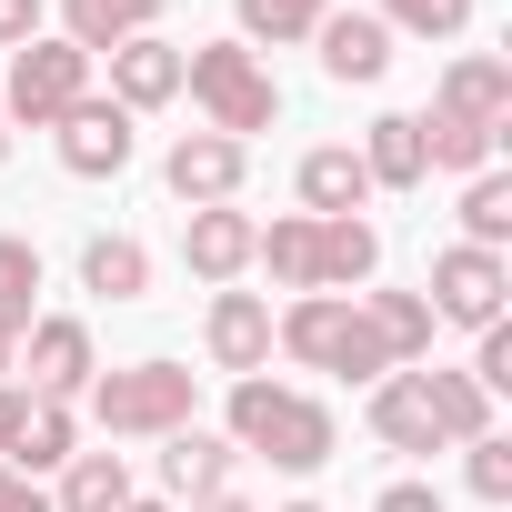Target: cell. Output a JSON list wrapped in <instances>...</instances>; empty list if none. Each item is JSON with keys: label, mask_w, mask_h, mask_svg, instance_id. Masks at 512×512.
Wrapping results in <instances>:
<instances>
[{"label": "cell", "mask_w": 512, "mask_h": 512, "mask_svg": "<svg viewBox=\"0 0 512 512\" xmlns=\"http://www.w3.org/2000/svg\"><path fill=\"white\" fill-rule=\"evenodd\" d=\"M322 11H332V0H241V31L282 51V41H312V31H322Z\"/></svg>", "instance_id": "obj_28"}, {"label": "cell", "mask_w": 512, "mask_h": 512, "mask_svg": "<svg viewBox=\"0 0 512 512\" xmlns=\"http://www.w3.org/2000/svg\"><path fill=\"white\" fill-rule=\"evenodd\" d=\"M11 372H31V402H71V392H91V332L71 322V312H51V322H31L21 332V362Z\"/></svg>", "instance_id": "obj_7"}, {"label": "cell", "mask_w": 512, "mask_h": 512, "mask_svg": "<svg viewBox=\"0 0 512 512\" xmlns=\"http://www.w3.org/2000/svg\"><path fill=\"white\" fill-rule=\"evenodd\" d=\"M211 362L231 382H262V362H272V302L262 292H211Z\"/></svg>", "instance_id": "obj_10"}, {"label": "cell", "mask_w": 512, "mask_h": 512, "mask_svg": "<svg viewBox=\"0 0 512 512\" xmlns=\"http://www.w3.org/2000/svg\"><path fill=\"white\" fill-rule=\"evenodd\" d=\"M372 512H442V492H432V482H392Z\"/></svg>", "instance_id": "obj_35"}, {"label": "cell", "mask_w": 512, "mask_h": 512, "mask_svg": "<svg viewBox=\"0 0 512 512\" xmlns=\"http://www.w3.org/2000/svg\"><path fill=\"white\" fill-rule=\"evenodd\" d=\"M241 171H251V151L221 141V131H181V141H171V191H181L191 211H221V201L241 191Z\"/></svg>", "instance_id": "obj_9"}, {"label": "cell", "mask_w": 512, "mask_h": 512, "mask_svg": "<svg viewBox=\"0 0 512 512\" xmlns=\"http://www.w3.org/2000/svg\"><path fill=\"white\" fill-rule=\"evenodd\" d=\"M472 382H482V392H512V332H502V322L482 332V362H472Z\"/></svg>", "instance_id": "obj_32"}, {"label": "cell", "mask_w": 512, "mask_h": 512, "mask_svg": "<svg viewBox=\"0 0 512 512\" xmlns=\"http://www.w3.org/2000/svg\"><path fill=\"white\" fill-rule=\"evenodd\" d=\"M131 502V462L121 452H71L61 462V502L51 512H121Z\"/></svg>", "instance_id": "obj_19"}, {"label": "cell", "mask_w": 512, "mask_h": 512, "mask_svg": "<svg viewBox=\"0 0 512 512\" xmlns=\"http://www.w3.org/2000/svg\"><path fill=\"white\" fill-rule=\"evenodd\" d=\"M21 41H41V0H0V51H21Z\"/></svg>", "instance_id": "obj_33"}, {"label": "cell", "mask_w": 512, "mask_h": 512, "mask_svg": "<svg viewBox=\"0 0 512 512\" xmlns=\"http://www.w3.org/2000/svg\"><path fill=\"white\" fill-rule=\"evenodd\" d=\"M11 362H21V332H11V322H0V372H11Z\"/></svg>", "instance_id": "obj_38"}, {"label": "cell", "mask_w": 512, "mask_h": 512, "mask_svg": "<svg viewBox=\"0 0 512 512\" xmlns=\"http://www.w3.org/2000/svg\"><path fill=\"white\" fill-rule=\"evenodd\" d=\"M81 282H91V292H111V302H141V282H151V251H141L131 231H101V241L81 251Z\"/></svg>", "instance_id": "obj_23"}, {"label": "cell", "mask_w": 512, "mask_h": 512, "mask_svg": "<svg viewBox=\"0 0 512 512\" xmlns=\"http://www.w3.org/2000/svg\"><path fill=\"white\" fill-rule=\"evenodd\" d=\"M362 201H372V171H362V151H312L302 161V211L312 221H362Z\"/></svg>", "instance_id": "obj_15"}, {"label": "cell", "mask_w": 512, "mask_h": 512, "mask_svg": "<svg viewBox=\"0 0 512 512\" xmlns=\"http://www.w3.org/2000/svg\"><path fill=\"white\" fill-rule=\"evenodd\" d=\"M462 231H472V251H502V241H512V181H502V171H472Z\"/></svg>", "instance_id": "obj_26"}, {"label": "cell", "mask_w": 512, "mask_h": 512, "mask_svg": "<svg viewBox=\"0 0 512 512\" xmlns=\"http://www.w3.org/2000/svg\"><path fill=\"white\" fill-rule=\"evenodd\" d=\"M181 91L211 111V131H221V141H241V131H272V111H282L272 71L251 61V51H231V41H211V51H181Z\"/></svg>", "instance_id": "obj_3"}, {"label": "cell", "mask_w": 512, "mask_h": 512, "mask_svg": "<svg viewBox=\"0 0 512 512\" xmlns=\"http://www.w3.org/2000/svg\"><path fill=\"white\" fill-rule=\"evenodd\" d=\"M251 262H272V282H282V292H322V221H312V211L272 221L262 241H251Z\"/></svg>", "instance_id": "obj_17"}, {"label": "cell", "mask_w": 512, "mask_h": 512, "mask_svg": "<svg viewBox=\"0 0 512 512\" xmlns=\"http://www.w3.org/2000/svg\"><path fill=\"white\" fill-rule=\"evenodd\" d=\"M422 382H432V412H442L452 442H482V432H492V392H482L472 372H422Z\"/></svg>", "instance_id": "obj_25"}, {"label": "cell", "mask_w": 512, "mask_h": 512, "mask_svg": "<svg viewBox=\"0 0 512 512\" xmlns=\"http://www.w3.org/2000/svg\"><path fill=\"white\" fill-rule=\"evenodd\" d=\"M462 452H472V492H482V502H512V442L482 432V442H462Z\"/></svg>", "instance_id": "obj_31"}, {"label": "cell", "mask_w": 512, "mask_h": 512, "mask_svg": "<svg viewBox=\"0 0 512 512\" xmlns=\"http://www.w3.org/2000/svg\"><path fill=\"white\" fill-rule=\"evenodd\" d=\"M0 512H51V492H41L31 472H11V462H0Z\"/></svg>", "instance_id": "obj_34"}, {"label": "cell", "mask_w": 512, "mask_h": 512, "mask_svg": "<svg viewBox=\"0 0 512 512\" xmlns=\"http://www.w3.org/2000/svg\"><path fill=\"white\" fill-rule=\"evenodd\" d=\"M362 171L382 181V191H412L432 161H422V121L412 111H392V121H372V141H362Z\"/></svg>", "instance_id": "obj_20"}, {"label": "cell", "mask_w": 512, "mask_h": 512, "mask_svg": "<svg viewBox=\"0 0 512 512\" xmlns=\"http://www.w3.org/2000/svg\"><path fill=\"white\" fill-rule=\"evenodd\" d=\"M432 121H462V131H492V141H502V131H512V71H502V61H452Z\"/></svg>", "instance_id": "obj_11"}, {"label": "cell", "mask_w": 512, "mask_h": 512, "mask_svg": "<svg viewBox=\"0 0 512 512\" xmlns=\"http://www.w3.org/2000/svg\"><path fill=\"white\" fill-rule=\"evenodd\" d=\"M372 432H382L392 452H442V442H452L442 412H432V382H422V372H382V392H372Z\"/></svg>", "instance_id": "obj_12"}, {"label": "cell", "mask_w": 512, "mask_h": 512, "mask_svg": "<svg viewBox=\"0 0 512 512\" xmlns=\"http://www.w3.org/2000/svg\"><path fill=\"white\" fill-rule=\"evenodd\" d=\"M171 91H181V51L171 41H121L111 51V101L121 111H161Z\"/></svg>", "instance_id": "obj_16"}, {"label": "cell", "mask_w": 512, "mask_h": 512, "mask_svg": "<svg viewBox=\"0 0 512 512\" xmlns=\"http://www.w3.org/2000/svg\"><path fill=\"white\" fill-rule=\"evenodd\" d=\"M21 422H31V392H11V382H0V452L21 442Z\"/></svg>", "instance_id": "obj_36"}, {"label": "cell", "mask_w": 512, "mask_h": 512, "mask_svg": "<svg viewBox=\"0 0 512 512\" xmlns=\"http://www.w3.org/2000/svg\"><path fill=\"white\" fill-rule=\"evenodd\" d=\"M251 241H262V221H241V211H191L181 262H191L201 282H241V272H251Z\"/></svg>", "instance_id": "obj_14"}, {"label": "cell", "mask_w": 512, "mask_h": 512, "mask_svg": "<svg viewBox=\"0 0 512 512\" xmlns=\"http://www.w3.org/2000/svg\"><path fill=\"white\" fill-rule=\"evenodd\" d=\"M161 482H171V492H191V502H201V492H231V442H221V432H201V422H181V432H171V452H161Z\"/></svg>", "instance_id": "obj_18"}, {"label": "cell", "mask_w": 512, "mask_h": 512, "mask_svg": "<svg viewBox=\"0 0 512 512\" xmlns=\"http://www.w3.org/2000/svg\"><path fill=\"white\" fill-rule=\"evenodd\" d=\"M51 462H71V412L61 402H31V422L11 442V472H51Z\"/></svg>", "instance_id": "obj_29"}, {"label": "cell", "mask_w": 512, "mask_h": 512, "mask_svg": "<svg viewBox=\"0 0 512 512\" xmlns=\"http://www.w3.org/2000/svg\"><path fill=\"white\" fill-rule=\"evenodd\" d=\"M362 312H372V332H382V352H392V372L432 352V302H422V292H372Z\"/></svg>", "instance_id": "obj_21"}, {"label": "cell", "mask_w": 512, "mask_h": 512, "mask_svg": "<svg viewBox=\"0 0 512 512\" xmlns=\"http://www.w3.org/2000/svg\"><path fill=\"white\" fill-rule=\"evenodd\" d=\"M372 262H382V231L372 221H322V292L372 282Z\"/></svg>", "instance_id": "obj_24"}, {"label": "cell", "mask_w": 512, "mask_h": 512, "mask_svg": "<svg viewBox=\"0 0 512 512\" xmlns=\"http://www.w3.org/2000/svg\"><path fill=\"white\" fill-rule=\"evenodd\" d=\"M191 512H251V502H241V492H201Z\"/></svg>", "instance_id": "obj_37"}, {"label": "cell", "mask_w": 512, "mask_h": 512, "mask_svg": "<svg viewBox=\"0 0 512 512\" xmlns=\"http://www.w3.org/2000/svg\"><path fill=\"white\" fill-rule=\"evenodd\" d=\"M51 131H61V161H71L81 181H111V171L131 161V111H121V101H71Z\"/></svg>", "instance_id": "obj_8"}, {"label": "cell", "mask_w": 512, "mask_h": 512, "mask_svg": "<svg viewBox=\"0 0 512 512\" xmlns=\"http://www.w3.org/2000/svg\"><path fill=\"white\" fill-rule=\"evenodd\" d=\"M71 101H91V51L81 41H21L11 51V81H0V121L51 131Z\"/></svg>", "instance_id": "obj_4"}, {"label": "cell", "mask_w": 512, "mask_h": 512, "mask_svg": "<svg viewBox=\"0 0 512 512\" xmlns=\"http://www.w3.org/2000/svg\"><path fill=\"white\" fill-rule=\"evenodd\" d=\"M161 21V0H71V41L81 51H121Z\"/></svg>", "instance_id": "obj_22"}, {"label": "cell", "mask_w": 512, "mask_h": 512, "mask_svg": "<svg viewBox=\"0 0 512 512\" xmlns=\"http://www.w3.org/2000/svg\"><path fill=\"white\" fill-rule=\"evenodd\" d=\"M121 512H171V502H121Z\"/></svg>", "instance_id": "obj_39"}, {"label": "cell", "mask_w": 512, "mask_h": 512, "mask_svg": "<svg viewBox=\"0 0 512 512\" xmlns=\"http://www.w3.org/2000/svg\"><path fill=\"white\" fill-rule=\"evenodd\" d=\"M502 292H512V272H502V251H472V241H452L442 262H432V322H472V332H492L502 322Z\"/></svg>", "instance_id": "obj_6"}, {"label": "cell", "mask_w": 512, "mask_h": 512, "mask_svg": "<svg viewBox=\"0 0 512 512\" xmlns=\"http://www.w3.org/2000/svg\"><path fill=\"white\" fill-rule=\"evenodd\" d=\"M91 412L101 432H181L191 422V372L181 362H131V372H91Z\"/></svg>", "instance_id": "obj_5"}, {"label": "cell", "mask_w": 512, "mask_h": 512, "mask_svg": "<svg viewBox=\"0 0 512 512\" xmlns=\"http://www.w3.org/2000/svg\"><path fill=\"white\" fill-rule=\"evenodd\" d=\"M231 442L282 472H312V462H332V412L282 382H231Z\"/></svg>", "instance_id": "obj_1"}, {"label": "cell", "mask_w": 512, "mask_h": 512, "mask_svg": "<svg viewBox=\"0 0 512 512\" xmlns=\"http://www.w3.org/2000/svg\"><path fill=\"white\" fill-rule=\"evenodd\" d=\"M282 352L292 362H312V372H392V352H382V332H372V312L362 302H342V292H302L292 312H282Z\"/></svg>", "instance_id": "obj_2"}, {"label": "cell", "mask_w": 512, "mask_h": 512, "mask_svg": "<svg viewBox=\"0 0 512 512\" xmlns=\"http://www.w3.org/2000/svg\"><path fill=\"white\" fill-rule=\"evenodd\" d=\"M382 21H402V31H422V41H452V31L472 21V0H382Z\"/></svg>", "instance_id": "obj_30"}, {"label": "cell", "mask_w": 512, "mask_h": 512, "mask_svg": "<svg viewBox=\"0 0 512 512\" xmlns=\"http://www.w3.org/2000/svg\"><path fill=\"white\" fill-rule=\"evenodd\" d=\"M322 71L332 81H382L392 71V21H372V11H322Z\"/></svg>", "instance_id": "obj_13"}, {"label": "cell", "mask_w": 512, "mask_h": 512, "mask_svg": "<svg viewBox=\"0 0 512 512\" xmlns=\"http://www.w3.org/2000/svg\"><path fill=\"white\" fill-rule=\"evenodd\" d=\"M31 292H41V251L21 231H0V322L31 332Z\"/></svg>", "instance_id": "obj_27"}, {"label": "cell", "mask_w": 512, "mask_h": 512, "mask_svg": "<svg viewBox=\"0 0 512 512\" xmlns=\"http://www.w3.org/2000/svg\"><path fill=\"white\" fill-rule=\"evenodd\" d=\"M292 512H322V502H292Z\"/></svg>", "instance_id": "obj_40"}]
</instances>
